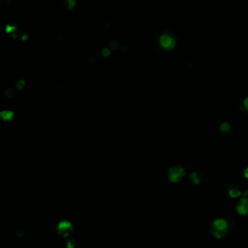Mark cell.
<instances>
[{
    "label": "cell",
    "mask_w": 248,
    "mask_h": 248,
    "mask_svg": "<svg viewBox=\"0 0 248 248\" xmlns=\"http://www.w3.org/2000/svg\"><path fill=\"white\" fill-rule=\"evenodd\" d=\"M169 178L171 182L178 183L183 179L185 175L184 168L182 167H173L170 169L169 174Z\"/></svg>",
    "instance_id": "7a4b0ae2"
},
{
    "label": "cell",
    "mask_w": 248,
    "mask_h": 248,
    "mask_svg": "<svg viewBox=\"0 0 248 248\" xmlns=\"http://www.w3.org/2000/svg\"><path fill=\"white\" fill-rule=\"evenodd\" d=\"M25 85H26V82H25L24 80H20L17 82L16 87H18V89H19V90H22L23 88L24 87Z\"/></svg>",
    "instance_id": "4fadbf2b"
},
{
    "label": "cell",
    "mask_w": 248,
    "mask_h": 248,
    "mask_svg": "<svg viewBox=\"0 0 248 248\" xmlns=\"http://www.w3.org/2000/svg\"><path fill=\"white\" fill-rule=\"evenodd\" d=\"M227 229H228V224L226 220L218 219L214 220L212 224L211 232L216 238H222L226 236Z\"/></svg>",
    "instance_id": "6da1fadb"
},
{
    "label": "cell",
    "mask_w": 248,
    "mask_h": 248,
    "mask_svg": "<svg viewBox=\"0 0 248 248\" xmlns=\"http://www.w3.org/2000/svg\"><path fill=\"white\" fill-rule=\"evenodd\" d=\"M244 174H245V177L247 178H248V168L245 170V173H244Z\"/></svg>",
    "instance_id": "9a60e30c"
},
{
    "label": "cell",
    "mask_w": 248,
    "mask_h": 248,
    "mask_svg": "<svg viewBox=\"0 0 248 248\" xmlns=\"http://www.w3.org/2000/svg\"><path fill=\"white\" fill-rule=\"evenodd\" d=\"M220 131L224 134H228L231 131V126L229 123H223L220 127Z\"/></svg>",
    "instance_id": "9c48e42d"
},
{
    "label": "cell",
    "mask_w": 248,
    "mask_h": 248,
    "mask_svg": "<svg viewBox=\"0 0 248 248\" xmlns=\"http://www.w3.org/2000/svg\"><path fill=\"white\" fill-rule=\"evenodd\" d=\"M160 42L163 47L165 48H171L175 46V40L169 35H163L160 38Z\"/></svg>",
    "instance_id": "277c9868"
},
{
    "label": "cell",
    "mask_w": 248,
    "mask_h": 248,
    "mask_svg": "<svg viewBox=\"0 0 248 248\" xmlns=\"http://www.w3.org/2000/svg\"><path fill=\"white\" fill-rule=\"evenodd\" d=\"M14 112L11 111H3L0 113V117L4 121H10L13 118Z\"/></svg>",
    "instance_id": "52a82bcc"
},
{
    "label": "cell",
    "mask_w": 248,
    "mask_h": 248,
    "mask_svg": "<svg viewBox=\"0 0 248 248\" xmlns=\"http://www.w3.org/2000/svg\"><path fill=\"white\" fill-rule=\"evenodd\" d=\"M243 107L245 110L248 111V98H245L243 101Z\"/></svg>",
    "instance_id": "5bb4252c"
},
{
    "label": "cell",
    "mask_w": 248,
    "mask_h": 248,
    "mask_svg": "<svg viewBox=\"0 0 248 248\" xmlns=\"http://www.w3.org/2000/svg\"><path fill=\"white\" fill-rule=\"evenodd\" d=\"M228 192L229 194L232 197H233V198L237 197L241 194L240 190H239V188L236 186V185H231L229 188H228Z\"/></svg>",
    "instance_id": "8992f818"
},
{
    "label": "cell",
    "mask_w": 248,
    "mask_h": 248,
    "mask_svg": "<svg viewBox=\"0 0 248 248\" xmlns=\"http://www.w3.org/2000/svg\"><path fill=\"white\" fill-rule=\"evenodd\" d=\"M75 246V241L74 239H68V241L66 243V247L67 248H73Z\"/></svg>",
    "instance_id": "7c38bea8"
},
{
    "label": "cell",
    "mask_w": 248,
    "mask_h": 248,
    "mask_svg": "<svg viewBox=\"0 0 248 248\" xmlns=\"http://www.w3.org/2000/svg\"><path fill=\"white\" fill-rule=\"evenodd\" d=\"M5 95L6 97L8 98H12L14 97L15 95V91L12 88H8L5 91Z\"/></svg>",
    "instance_id": "8fae6325"
},
{
    "label": "cell",
    "mask_w": 248,
    "mask_h": 248,
    "mask_svg": "<svg viewBox=\"0 0 248 248\" xmlns=\"http://www.w3.org/2000/svg\"><path fill=\"white\" fill-rule=\"evenodd\" d=\"M237 210L241 215H247L248 214V199H243L237 204Z\"/></svg>",
    "instance_id": "5b68a950"
},
{
    "label": "cell",
    "mask_w": 248,
    "mask_h": 248,
    "mask_svg": "<svg viewBox=\"0 0 248 248\" xmlns=\"http://www.w3.org/2000/svg\"><path fill=\"white\" fill-rule=\"evenodd\" d=\"M190 179L191 180V181H192L193 184H199V183L202 181L203 178H202V176L198 173H192L190 174Z\"/></svg>",
    "instance_id": "ba28073f"
},
{
    "label": "cell",
    "mask_w": 248,
    "mask_h": 248,
    "mask_svg": "<svg viewBox=\"0 0 248 248\" xmlns=\"http://www.w3.org/2000/svg\"><path fill=\"white\" fill-rule=\"evenodd\" d=\"M27 37H28V36H27L26 34H24V37H22V39H23V40H24V41H25V40H26V39H27Z\"/></svg>",
    "instance_id": "2e32d148"
},
{
    "label": "cell",
    "mask_w": 248,
    "mask_h": 248,
    "mask_svg": "<svg viewBox=\"0 0 248 248\" xmlns=\"http://www.w3.org/2000/svg\"><path fill=\"white\" fill-rule=\"evenodd\" d=\"M5 31H6V32L8 33H11V34L12 35V37H13V35H15L14 33L17 31V27L14 26H11V25H7L5 28Z\"/></svg>",
    "instance_id": "30bf717a"
},
{
    "label": "cell",
    "mask_w": 248,
    "mask_h": 248,
    "mask_svg": "<svg viewBox=\"0 0 248 248\" xmlns=\"http://www.w3.org/2000/svg\"><path fill=\"white\" fill-rule=\"evenodd\" d=\"M72 230H73L72 224H71L70 222L66 221V220L60 222L58 226V233L60 235L64 237H66L68 236V234H70L71 232H72Z\"/></svg>",
    "instance_id": "3957f363"
}]
</instances>
